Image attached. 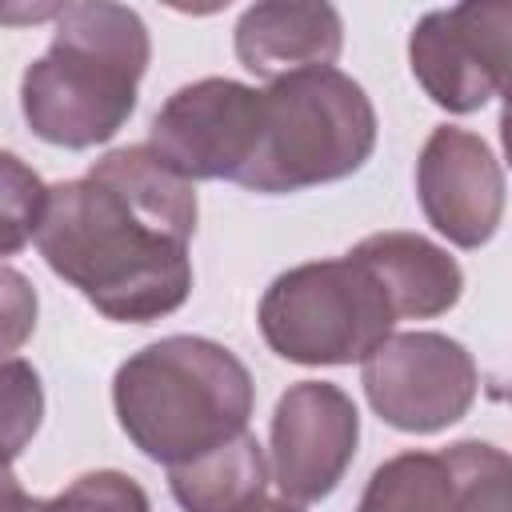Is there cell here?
Instances as JSON below:
<instances>
[{"instance_id":"1","label":"cell","mask_w":512,"mask_h":512,"mask_svg":"<svg viewBox=\"0 0 512 512\" xmlns=\"http://www.w3.org/2000/svg\"><path fill=\"white\" fill-rule=\"evenodd\" d=\"M196 188L148 144L116 148L80 180L48 188L36 248L116 324H152L192 292Z\"/></svg>"},{"instance_id":"2","label":"cell","mask_w":512,"mask_h":512,"mask_svg":"<svg viewBox=\"0 0 512 512\" xmlns=\"http://www.w3.org/2000/svg\"><path fill=\"white\" fill-rule=\"evenodd\" d=\"M148 28L124 4H60L52 44L24 68L20 108L28 128L60 148L112 140L136 108L148 72Z\"/></svg>"},{"instance_id":"3","label":"cell","mask_w":512,"mask_h":512,"mask_svg":"<svg viewBox=\"0 0 512 512\" xmlns=\"http://www.w3.org/2000/svg\"><path fill=\"white\" fill-rule=\"evenodd\" d=\"M252 376L216 340L164 336L116 368L112 404L128 440L156 464H184L248 428Z\"/></svg>"},{"instance_id":"4","label":"cell","mask_w":512,"mask_h":512,"mask_svg":"<svg viewBox=\"0 0 512 512\" xmlns=\"http://www.w3.org/2000/svg\"><path fill=\"white\" fill-rule=\"evenodd\" d=\"M260 96V140L236 180L252 192L280 196L344 180L376 148V108L340 68L288 72Z\"/></svg>"},{"instance_id":"5","label":"cell","mask_w":512,"mask_h":512,"mask_svg":"<svg viewBox=\"0 0 512 512\" xmlns=\"http://www.w3.org/2000/svg\"><path fill=\"white\" fill-rule=\"evenodd\" d=\"M264 344L292 364H364L392 336V308L356 260L280 272L260 300Z\"/></svg>"},{"instance_id":"6","label":"cell","mask_w":512,"mask_h":512,"mask_svg":"<svg viewBox=\"0 0 512 512\" xmlns=\"http://www.w3.org/2000/svg\"><path fill=\"white\" fill-rule=\"evenodd\" d=\"M260 112V88L208 76L164 100L152 116L148 148L184 180H240L260 140Z\"/></svg>"},{"instance_id":"7","label":"cell","mask_w":512,"mask_h":512,"mask_svg":"<svg viewBox=\"0 0 512 512\" xmlns=\"http://www.w3.org/2000/svg\"><path fill=\"white\" fill-rule=\"evenodd\" d=\"M364 392L376 416L400 432H440L476 400V360L444 332L388 336L364 360Z\"/></svg>"},{"instance_id":"8","label":"cell","mask_w":512,"mask_h":512,"mask_svg":"<svg viewBox=\"0 0 512 512\" xmlns=\"http://www.w3.org/2000/svg\"><path fill=\"white\" fill-rule=\"evenodd\" d=\"M512 4H456L416 20L408 64L416 84L448 112H476L508 84Z\"/></svg>"},{"instance_id":"9","label":"cell","mask_w":512,"mask_h":512,"mask_svg":"<svg viewBox=\"0 0 512 512\" xmlns=\"http://www.w3.org/2000/svg\"><path fill=\"white\" fill-rule=\"evenodd\" d=\"M360 440L352 396L328 380L292 384L272 412V480L292 504L324 500L344 480Z\"/></svg>"},{"instance_id":"10","label":"cell","mask_w":512,"mask_h":512,"mask_svg":"<svg viewBox=\"0 0 512 512\" xmlns=\"http://www.w3.org/2000/svg\"><path fill=\"white\" fill-rule=\"evenodd\" d=\"M416 192L428 224L456 248H480L500 228L504 172L492 148L468 128H432L416 160Z\"/></svg>"},{"instance_id":"11","label":"cell","mask_w":512,"mask_h":512,"mask_svg":"<svg viewBox=\"0 0 512 512\" xmlns=\"http://www.w3.org/2000/svg\"><path fill=\"white\" fill-rule=\"evenodd\" d=\"M344 44V24L332 4L264 0L236 20V60L260 76L280 80L304 68H332Z\"/></svg>"},{"instance_id":"12","label":"cell","mask_w":512,"mask_h":512,"mask_svg":"<svg viewBox=\"0 0 512 512\" xmlns=\"http://www.w3.org/2000/svg\"><path fill=\"white\" fill-rule=\"evenodd\" d=\"M348 260H356L384 292L396 320H432L464 292L460 264L420 232H372Z\"/></svg>"},{"instance_id":"13","label":"cell","mask_w":512,"mask_h":512,"mask_svg":"<svg viewBox=\"0 0 512 512\" xmlns=\"http://www.w3.org/2000/svg\"><path fill=\"white\" fill-rule=\"evenodd\" d=\"M268 484V464L256 436L244 428L240 436L168 468V488L184 512H236Z\"/></svg>"},{"instance_id":"14","label":"cell","mask_w":512,"mask_h":512,"mask_svg":"<svg viewBox=\"0 0 512 512\" xmlns=\"http://www.w3.org/2000/svg\"><path fill=\"white\" fill-rule=\"evenodd\" d=\"M456 476L444 452H400L384 460L356 512H452Z\"/></svg>"},{"instance_id":"15","label":"cell","mask_w":512,"mask_h":512,"mask_svg":"<svg viewBox=\"0 0 512 512\" xmlns=\"http://www.w3.org/2000/svg\"><path fill=\"white\" fill-rule=\"evenodd\" d=\"M452 476H456V496L452 512H512V464L496 444L480 440H460L444 448Z\"/></svg>"},{"instance_id":"16","label":"cell","mask_w":512,"mask_h":512,"mask_svg":"<svg viewBox=\"0 0 512 512\" xmlns=\"http://www.w3.org/2000/svg\"><path fill=\"white\" fill-rule=\"evenodd\" d=\"M44 416V388L28 360H4L0 364V468H12V460L28 448Z\"/></svg>"},{"instance_id":"17","label":"cell","mask_w":512,"mask_h":512,"mask_svg":"<svg viewBox=\"0 0 512 512\" xmlns=\"http://www.w3.org/2000/svg\"><path fill=\"white\" fill-rule=\"evenodd\" d=\"M48 188L12 152H0V256H16L40 228Z\"/></svg>"},{"instance_id":"18","label":"cell","mask_w":512,"mask_h":512,"mask_svg":"<svg viewBox=\"0 0 512 512\" xmlns=\"http://www.w3.org/2000/svg\"><path fill=\"white\" fill-rule=\"evenodd\" d=\"M40 512H152L148 492L124 472H84L60 496L44 500Z\"/></svg>"},{"instance_id":"19","label":"cell","mask_w":512,"mask_h":512,"mask_svg":"<svg viewBox=\"0 0 512 512\" xmlns=\"http://www.w3.org/2000/svg\"><path fill=\"white\" fill-rule=\"evenodd\" d=\"M36 312H40V300L32 280L0 264V364L28 344V336L36 332Z\"/></svg>"},{"instance_id":"20","label":"cell","mask_w":512,"mask_h":512,"mask_svg":"<svg viewBox=\"0 0 512 512\" xmlns=\"http://www.w3.org/2000/svg\"><path fill=\"white\" fill-rule=\"evenodd\" d=\"M44 500L28 496L20 488V480L12 476V468H0V512H40Z\"/></svg>"},{"instance_id":"21","label":"cell","mask_w":512,"mask_h":512,"mask_svg":"<svg viewBox=\"0 0 512 512\" xmlns=\"http://www.w3.org/2000/svg\"><path fill=\"white\" fill-rule=\"evenodd\" d=\"M236 512H304V508H300V504H292V500H280V496L260 492V496H252L248 504H240Z\"/></svg>"}]
</instances>
